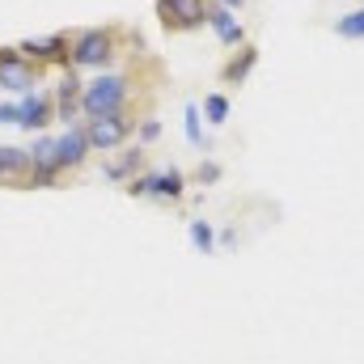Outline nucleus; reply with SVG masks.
Here are the masks:
<instances>
[{"instance_id": "nucleus-1", "label": "nucleus", "mask_w": 364, "mask_h": 364, "mask_svg": "<svg viewBox=\"0 0 364 364\" xmlns=\"http://www.w3.org/2000/svg\"><path fill=\"white\" fill-rule=\"evenodd\" d=\"M140 106L136 102V73L127 68H110V73H97L93 81H85L81 93V119H106V114H123Z\"/></svg>"}, {"instance_id": "nucleus-2", "label": "nucleus", "mask_w": 364, "mask_h": 364, "mask_svg": "<svg viewBox=\"0 0 364 364\" xmlns=\"http://www.w3.org/2000/svg\"><path fill=\"white\" fill-rule=\"evenodd\" d=\"M119 43H123V26H90V30H77L73 34L68 64L73 68H110L114 55H119Z\"/></svg>"}, {"instance_id": "nucleus-3", "label": "nucleus", "mask_w": 364, "mask_h": 364, "mask_svg": "<svg viewBox=\"0 0 364 364\" xmlns=\"http://www.w3.org/2000/svg\"><path fill=\"white\" fill-rule=\"evenodd\" d=\"M136 114L123 110V114H106V119H85V136H90L93 153H119L123 144H132L136 136Z\"/></svg>"}, {"instance_id": "nucleus-4", "label": "nucleus", "mask_w": 364, "mask_h": 364, "mask_svg": "<svg viewBox=\"0 0 364 364\" xmlns=\"http://www.w3.org/2000/svg\"><path fill=\"white\" fill-rule=\"evenodd\" d=\"M30 64H38V68H73L68 64V51H73V34L68 30H60V34H43V38H21V47H17Z\"/></svg>"}, {"instance_id": "nucleus-5", "label": "nucleus", "mask_w": 364, "mask_h": 364, "mask_svg": "<svg viewBox=\"0 0 364 364\" xmlns=\"http://www.w3.org/2000/svg\"><path fill=\"white\" fill-rule=\"evenodd\" d=\"M38 77H43V68L30 64L17 47H0V90H9V93L21 97V93H34Z\"/></svg>"}, {"instance_id": "nucleus-6", "label": "nucleus", "mask_w": 364, "mask_h": 364, "mask_svg": "<svg viewBox=\"0 0 364 364\" xmlns=\"http://www.w3.org/2000/svg\"><path fill=\"white\" fill-rule=\"evenodd\" d=\"M55 182H64L60 161H55V136L43 132L38 140H30V178H26V186L47 191V186H55Z\"/></svg>"}, {"instance_id": "nucleus-7", "label": "nucleus", "mask_w": 364, "mask_h": 364, "mask_svg": "<svg viewBox=\"0 0 364 364\" xmlns=\"http://www.w3.org/2000/svg\"><path fill=\"white\" fill-rule=\"evenodd\" d=\"M157 21H161L170 34L199 30V26L208 21V0H157Z\"/></svg>"}, {"instance_id": "nucleus-8", "label": "nucleus", "mask_w": 364, "mask_h": 364, "mask_svg": "<svg viewBox=\"0 0 364 364\" xmlns=\"http://www.w3.org/2000/svg\"><path fill=\"white\" fill-rule=\"evenodd\" d=\"M90 136H85V123H73L55 136V161H60V174H77L85 161H90Z\"/></svg>"}, {"instance_id": "nucleus-9", "label": "nucleus", "mask_w": 364, "mask_h": 364, "mask_svg": "<svg viewBox=\"0 0 364 364\" xmlns=\"http://www.w3.org/2000/svg\"><path fill=\"white\" fill-rule=\"evenodd\" d=\"M81 93H85V81H81V73L77 68H64L60 73V81H55V90H51V102H55V119L60 123H81Z\"/></svg>"}, {"instance_id": "nucleus-10", "label": "nucleus", "mask_w": 364, "mask_h": 364, "mask_svg": "<svg viewBox=\"0 0 364 364\" xmlns=\"http://www.w3.org/2000/svg\"><path fill=\"white\" fill-rule=\"evenodd\" d=\"M17 106H21L17 127L30 132V136H43V132L55 123V102H51V93H21Z\"/></svg>"}, {"instance_id": "nucleus-11", "label": "nucleus", "mask_w": 364, "mask_h": 364, "mask_svg": "<svg viewBox=\"0 0 364 364\" xmlns=\"http://www.w3.org/2000/svg\"><path fill=\"white\" fill-rule=\"evenodd\" d=\"M144 170H149L144 149H140V144H123V149L114 153V161L102 166V178L106 182H132L136 174H144Z\"/></svg>"}, {"instance_id": "nucleus-12", "label": "nucleus", "mask_w": 364, "mask_h": 364, "mask_svg": "<svg viewBox=\"0 0 364 364\" xmlns=\"http://www.w3.org/2000/svg\"><path fill=\"white\" fill-rule=\"evenodd\" d=\"M203 26H212V30H216V38H220V47H229V51L246 43V26H242V21H237V13H233V9H225V4H212V0H208V21H203Z\"/></svg>"}, {"instance_id": "nucleus-13", "label": "nucleus", "mask_w": 364, "mask_h": 364, "mask_svg": "<svg viewBox=\"0 0 364 364\" xmlns=\"http://www.w3.org/2000/svg\"><path fill=\"white\" fill-rule=\"evenodd\" d=\"M30 178V149L0 144V186H26Z\"/></svg>"}, {"instance_id": "nucleus-14", "label": "nucleus", "mask_w": 364, "mask_h": 364, "mask_svg": "<svg viewBox=\"0 0 364 364\" xmlns=\"http://www.w3.org/2000/svg\"><path fill=\"white\" fill-rule=\"evenodd\" d=\"M255 64H259V47H255V43H242V47H233V55L220 64V81L233 90V85H242V81L250 77Z\"/></svg>"}, {"instance_id": "nucleus-15", "label": "nucleus", "mask_w": 364, "mask_h": 364, "mask_svg": "<svg viewBox=\"0 0 364 364\" xmlns=\"http://www.w3.org/2000/svg\"><path fill=\"white\" fill-rule=\"evenodd\" d=\"M229 110H233V102H229V93H225V90L208 93V97L199 102V114H203V123H208V127H225Z\"/></svg>"}, {"instance_id": "nucleus-16", "label": "nucleus", "mask_w": 364, "mask_h": 364, "mask_svg": "<svg viewBox=\"0 0 364 364\" xmlns=\"http://www.w3.org/2000/svg\"><path fill=\"white\" fill-rule=\"evenodd\" d=\"M186 237H191V246H195L199 255H216V225H212V220L195 216L191 229H186Z\"/></svg>"}, {"instance_id": "nucleus-17", "label": "nucleus", "mask_w": 364, "mask_h": 364, "mask_svg": "<svg viewBox=\"0 0 364 364\" xmlns=\"http://www.w3.org/2000/svg\"><path fill=\"white\" fill-rule=\"evenodd\" d=\"M182 127H186V140H191L195 149H208V144H212V140L203 136V114H199V106H195V102H186V106H182Z\"/></svg>"}, {"instance_id": "nucleus-18", "label": "nucleus", "mask_w": 364, "mask_h": 364, "mask_svg": "<svg viewBox=\"0 0 364 364\" xmlns=\"http://www.w3.org/2000/svg\"><path fill=\"white\" fill-rule=\"evenodd\" d=\"M220 178H225V166H220V161H212V157H208V161H199V166L191 170V182H195V186H216Z\"/></svg>"}, {"instance_id": "nucleus-19", "label": "nucleus", "mask_w": 364, "mask_h": 364, "mask_svg": "<svg viewBox=\"0 0 364 364\" xmlns=\"http://www.w3.org/2000/svg\"><path fill=\"white\" fill-rule=\"evenodd\" d=\"M335 34L339 38H364V9H352L335 21Z\"/></svg>"}, {"instance_id": "nucleus-20", "label": "nucleus", "mask_w": 364, "mask_h": 364, "mask_svg": "<svg viewBox=\"0 0 364 364\" xmlns=\"http://www.w3.org/2000/svg\"><path fill=\"white\" fill-rule=\"evenodd\" d=\"M140 149H149V144H157L161 140V119H153V114H144L140 123H136V136H132Z\"/></svg>"}, {"instance_id": "nucleus-21", "label": "nucleus", "mask_w": 364, "mask_h": 364, "mask_svg": "<svg viewBox=\"0 0 364 364\" xmlns=\"http://www.w3.org/2000/svg\"><path fill=\"white\" fill-rule=\"evenodd\" d=\"M216 250H237V229H233V225L216 229Z\"/></svg>"}, {"instance_id": "nucleus-22", "label": "nucleus", "mask_w": 364, "mask_h": 364, "mask_svg": "<svg viewBox=\"0 0 364 364\" xmlns=\"http://www.w3.org/2000/svg\"><path fill=\"white\" fill-rule=\"evenodd\" d=\"M21 119V106L17 102H0V127H17Z\"/></svg>"}, {"instance_id": "nucleus-23", "label": "nucleus", "mask_w": 364, "mask_h": 364, "mask_svg": "<svg viewBox=\"0 0 364 364\" xmlns=\"http://www.w3.org/2000/svg\"><path fill=\"white\" fill-rule=\"evenodd\" d=\"M212 4H225V9H242L246 0H212Z\"/></svg>"}, {"instance_id": "nucleus-24", "label": "nucleus", "mask_w": 364, "mask_h": 364, "mask_svg": "<svg viewBox=\"0 0 364 364\" xmlns=\"http://www.w3.org/2000/svg\"><path fill=\"white\" fill-rule=\"evenodd\" d=\"M360 9H364V0H360Z\"/></svg>"}]
</instances>
